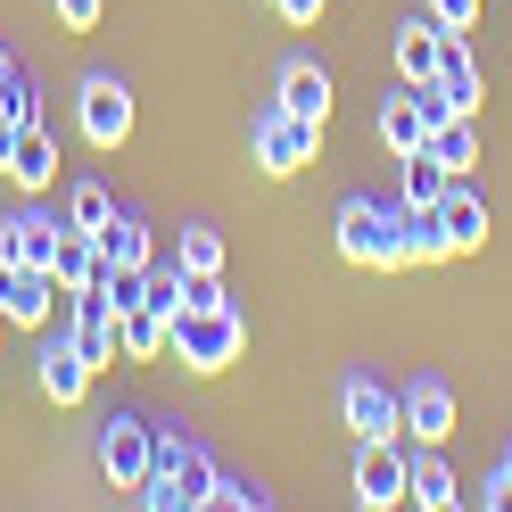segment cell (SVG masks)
I'll return each mask as SVG.
<instances>
[{
    "label": "cell",
    "instance_id": "1",
    "mask_svg": "<svg viewBox=\"0 0 512 512\" xmlns=\"http://www.w3.org/2000/svg\"><path fill=\"white\" fill-rule=\"evenodd\" d=\"M166 356H174L182 372H232V364L248 356V323H240L232 306H182Z\"/></svg>",
    "mask_w": 512,
    "mask_h": 512
},
{
    "label": "cell",
    "instance_id": "2",
    "mask_svg": "<svg viewBox=\"0 0 512 512\" xmlns=\"http://www.w3.org/2000/svg\"><path fill=\"white\" fill-rule=\"evenodd\" d=\"M207 488H215V455H207V446H190V438H166V430H157V463H149V479H141L133 504H149V512H199Z\"/></svg>",
    "mask_w": 512,
    "mask_h": 512
},
{
    "label": "cell",
    "instance_id": "3",
    "mask_svg": "<svg viewBox=\"0 0 512 512\" xmlns=\"http://www.w3.org/2000/svg\"><path fill=\"white\" fill-rule=\"evenodd\" d=\"M339 256L347 265H405V199L397 207H372V199H347L339 207Z\"/></svg>",
    "mask_w": 512,
    "mask_h": 512
},
{
    "label": "cell",
    "instance_id": "4",
    "mask_svg": "<svg viewBox=\"0 0 512 512\" xmlns=\"http://www.w3.org/2000/svg\"><path fill=\"white\" fill-rule=\"evenodd\" d=\"M149 463H157V430L141 422V413H108V422H100V471H108V488L116 496H141Z\"/></svg>",
    "mask_w": 512,
    "mask_h": 512
},
{
    "label": "cell",
    "instance_id": "5",
    "mask_svg": "<svg viewBox=\"0 0 512 512\" xmlns=\"http://www.w3.org/2000/svg\"><path fill=\"white\" fill-rule=\"evenodd\" d=\"M248 149H256V166H265V174H298V166H314V149H323V124H306V116H290V108L273 100L265 116H256Z\"/></svg>",
    "mask_w": 512,
    "mask_h": 512
},
{
    "label": "cell",
    "instance_id": "6",
    "mask_svg": "<svg viewBox=\"0 0 512 512\" xmlns=\"http://www.w3.org/2000/svg\"><path fill=\"white\" fill-rule=\"evenodd\" d=\"M479 58H471V42L463 34H446V50H438V75L422 83V108H430V124L438 116H479Z\"/></svg>",
    "mask_w": 512,
    "mask_h": 512
},
{
    "label": "cell",
    "instance_id": "7",
    "mask_svg": "<svg viewBox=\"0 0 512 512\" xmlns=\"http://www.w3.org/2000/svg\"><path fill=\"white\" fill-rule=\"evenodd\" d=\"M75 116H83V141L91 149H116L124 133H133V91H124L116 75H91L75 91Z\"/></svg>",
    "mask_w": 512,
    "mask_h": 512
},
{
    "label": "cell",
    "instance_id": "8",
    "mask_svg": "<svg viewBox=\"0 0 512 512\" xmlns=\"http://www.w3.org/2000/svg\"><path fill=\"white\" fill-rule=\"evenodd\" d=\"M405 488H413V463L397 455V438H372L356 455V504L364 512H389V504H405Z\"/></svg>",
    "mask_w": 512,
    "mask_h": 512
},
{
    "label": "cell",
    "instance_id": "9",
    "mask_svg": "<svg viewBox=\"0 0 512 512\" xmlns=\"http://www.w3.org/2000/svg\"><path fill=\"white\" fill-rule=\"evenodd\" d=\"M58 298H67V290H58L42 265H0V314H9L17 331H42Z\"/></svg>",
    "mask_w": 512,
    "mask_h": 512
},
{
    "label": "cell",
    "instance_id": "10",
    "mask_svg": "<svg viewBox=\"0 0 512 512\" xmlns=\"http://www.w3.org/2000/svg\"><path fill=\"white\" fill-rule=\"evenodd\" d=\"M67 339L83 347V364H91V372L124 356V347H116V306H108L100 290H75V298H67Z\"/></svg>",
    "mask_w": 512,
    "mask_h": 512
},
{
    "label": "cell",
    "instance_id": "11",
    "mask_svg": "<svg viewBox=\"0 0 512 512\" xmlns=\"http://www.w3.org/2000/svg\"><path fill=\"white\" fill-rule=\"evenodd\" d=\"M339 413H347V430H356L364 446H372V438H405V405L380 389V380H347V389H339Z\"/></svg>",
    "mask_w": 512,
    "mask_h": 512
},
{
    "label": "cell",
    "instance_id": "12",
    "mask_svg": "<svg viewBox=\"0 0 512 512\" xmlns=\"http://www.w3.org/2000/svg\"><path fill=\"white\" fill-rule=\"evenodd\" d=\"M34 364H42V397H50V405H83V389H91V364H83V347L67 339V323H58V331L42 339V356H34Z\"/></svg>",
    "mask_w": 512,
    "mask_h": 512
},
{
    "label": "cell",
    "instance_id": "13",
    "mask_svg": "<svg viewBox=\"0 0 512 512\" xmlns=\"http://www.w3.org/2000/svg\"><path fill=\"white\" fill-rule=\"evenodd\" d=\"M438 232H446V248L455 256H471V248H488V199L455 174L446 182V199H438Z\"/></svg>",
    "mask_w": 512,
    "mask_h": 512
},
{
    "label": "cell",
    "instance_id": "14",
    "mask_svg": "<svg viewBox=\"0 0 512 512\" xmlns=\"http://www.w3.org/2000/svg\"><path fill=\"white\" fill-rule=\"evenodd\" d=\"M397 405H405V438H422V446L455 438V389H446V380H413Z\"/></svg>",
    "mask_w": 512,
    "mask_h": 512
},
{
    "label": "cell",
    "instance_id": "15",
    "mask_svg": "<svg viewBox=\"0 0 512 512\" xmlns=\"http://www.w3.org/2000/svg\"><path fill=\"white\" fill-rule=\"evenodd\" d=\"M58 232H67V223H50V215H9V223H0V265H42L50 273Z\"/></svg>",
    "mask_w": 512,
    "mask_h": 512
},
{
    "label": "cell",
    "instance_id": "16",
    "mask_svg": "<svg viewBox=\"0 0 512 512\" xmlns=\"http://www.w3.org/2000/svg\"><path fill=\"white\" fill-rule=\"evenodd\" d=\"M50 281L58 290H91V281H100V232H83V223H67V232H58V256H50Z\"/></svg>",
    "mask_w": 512,
    "mask_h": 512
},
{
    "label": "cell",
    "instance_id": "17",
    "mask_svg": "<svg viewBox=\"0 0 512 512\" xmlns=\"http://www.w3.org/2000/svg\"><path fill=\"white\" fill-rule=\"evenodd\" d=\"M0 174H9L17 190H50V182H58V141L42 133V116L17 133V149H9V166H0Z\"/></svg>",
    "mask_w": 512,
    "mask_h": 512
},
{
    "label": "cell",
    "instance_id": "18",
    "mask_svg": "<svg viewBox=\"0 0 512 512\" xmlns=\"http://www.w3.org/2000/svg\"><path fill=\"white\" fill-rule=\"evenodd\" d=\"M281 108L306 116V124H331V75L314 67V58H290V67H281Z\"/></svg>",
    "mask_w": 512,
    "mask_h": 512
},
{
    "label": "cell",
    "instance_id": "19",
    "mask_svg": "<svg viewBox=\"0 0 512 512\" xmlns=\"http://www.w3.org/2000/svg\"><path fill=\"white\" fill-rule=\"evenodd\" d=\"M438 50H446V25L438 17H413V25H397V75L422 91L430 75H438Z\"/></svg>",
    "mask_w": 512,
    "mask_h": 512
},
{
    "label": "cell",
    "instance_id": "20",
    "mask_svg": "<svg viewBox=\"0 0 512 512\" xmlns=\"http://www.w3.org/2000/svg\"><path fill=\"white\" fill-rule=\"evenodd\" d=\"M166 339H174V314H157L149 298L116 314V347H124V356H133V364H149V356H166Z\"/></svg>",
    "mask_w": 512,
    "mask_h": 512
},
{
    "label": "cell",
    "instance_id": "21",
    "mask_svg": "<svg viewBox=\"0 0 512 512\" xmlns=\"http://www.w3.org/2000/svg\"><path fill=\"white\" fill-rule=\"evenodd\" d=\"M380 141H389L397 157H413V149H422L430 141V108H422V91H397V100H380Z\"/></svg>",
    "mask_w": 512,
    "mask_h": 512
},
{
    "label": "cell",
    "instance_id": "22",
    "mask_svg": "<svg viewBox=\"0 0 512 512\" xmlns=\"http://www.w3.org/2000/svg\"><path fill=\"white\" fill-rule=\"evenodd\" d=\"M108 265H124V273L149 265V232H141L133 215H108V223H100V273H108Z\"/></svg>",
    "mask_w": 512,
    "mask_h": 512
},
{
    "label": "cell",
    "instance_id": "23",
    "mask_svg": "<svg viewBox=\"0 0 512 512\" xmlns=\"http://www.w3.org/2000/svg\"><path fill=\"white\" fill-rule=\"evenodd\" d=\"M446 182H455V174H446V157H438L430 141L405 157V207H438V199H446Z\"/></svg>",
    "mask_w": 512,
    "mask_h": 512
},
{
    "label": "cell",
    "instance_id": "24",
    "mask_svg": "<svg viewBox=\"0 0 512 512\" xmlns=\"http://www.w3.org/2000/svg\"><path fill=\"white\" fill-rule=\"evenodd\" d=\"M430 149L446 157V174H471V166H479V124H471V116H438V124H430Z\"/></svg>",
    "mask_w": 512,
    "mask_h": 512
},
{
    "label": "cell",
    "instance_id": "25",
    "mask_svg": "<svg viewBox=\"0 0 512 512\" xmlns=\"http://www.w3.org/2000/svg\"><path fill=\"white\" fill-rule=\"evenodd\" d=\"M405 504H422V512H455V504H463V488H455V471H446L438 455H422V463H413Z\"/></svg>",
    "mask_w": 512,
    "mask_h": 512
},
{
    "label": "cell",
    "instance_id": "26",
    "mask_svg": "<svg viewBox=\"0 0 512 512\" xmlns=\"http://www.w3.org/2000/svg\"><path fill=\"white\" fill-rule=\"evenodd\" d=\"M446 232H438V207H405V265H446Z\"/></svg>",
    "mask_w": 512,
    "mask_h": 512
},
{
    "label": "cell",
    "instance_id": "27",
    "mask_svg": "<svg viewBox=\"0 0 512 512\" xmlns=\"http://www.w3.org/2000/svg\"><path fill=\"white\" fill-rule=\"evenodd\" d=\"M0 116H9V124H34V83H25V67L9 58V42H0Z\"/></svg>",
    "mask_w": 512,
    "mask_h": 512
},
{
    "label": "cell",
    "instance_id": "28",
    "mask_svg": "<svg viewBox=\"0 0 512 512\" xmlns=\"http://www.w3.org/2000/svg\"><path fill=\"white\" fill-rule=\"evenodd\" d=\"M108 215H116V199H108L100 182H75V190H67V223H83V232H100Z\"/></svg>",
    "mask_w": 512,
    "mask_h": 512
},
{
    "label": "cell",
    "instance_id": "29",
    "mask_svg": "<svg viewBox=\"0 0 512 512\" xmlns=\"http://www.w3.org/2000/svg\"><path fill=\"white\" fill-rule=\"evenodd\" d=\"M182 265H190V273H223V232L190 223V232H182Z\"/></svg>",
    "mask_w": 512,
    "mask_h": 512
},
{
    "label": "cell",
    "instance_id": "30",
    "mask_svg": "<svg viewBox=\"0 0 512 512\" xmlns=\"http://www.w3.org/2000/svg\"><path fill=\"white\" fill-rule=\"evenodd\" d=\"M207 504H223V512H265L273 496H265V488H248V479H232V471H215V488H207Z\"/></svg>",
    "mask_w": 512,
    "mask_h": 512
},
{
    "label": "cell",
    "instance_id": "31",
    "mask_svg": "<svg viewBox=\"0 0 512 512\" xmlns=\"http://www.w3.org/2000/svg\"><path fill=\"white\" fill-rule=\"evenodd\" d=\"M182 306H232V298H223L215 273H190V265H182Z\"/></svg>",
    "mask_w": 512,
    "mask_h": 512
},
{
    "label": "cell",
    "instance_id": "32",
    "mask_svg": "<svg viewBox=\"0 0 512 512\" xmlns=\"http://www.w3.org/2000/svg\"><path fill=\"white\" fill-rule=\"evenodd\" d=\"M50 9H58V25H67V34H91L108 0H50Z\"/></svg>",
    "mask_w": 512,
    "mask_h": 512
},
{
    "label": "cell",
    "instance_id": "33",
    "mask_svg": "<svg viewBox=\"0 0 512 512\" xmlns=\"http://www.w3.org/2000/svg\"><path fill=\"white\" fill-rule=\"evenodd\" d=\"M430 17L446 25V34H471V25H479V0H430Z\"/></svg>",
    "mask_w": 512,
    "mask_h": 512
},
{
    "label": "cell",
    "instance_id": "34",
    "mask_svg": "<svg viewBox=\"0 0 512 512\" xmlns=\"http://www.w3.org/2000/svg\"><path fill=\"white\" fill-rule=\"evenodd\" d=\"M273 9H281V25H314V17H323V0H273Z\"/></svg>",
    "mask_w": 512,
    "mask_h": 512
},
{
    "label": "cell",
    "instance_id": "35",
    "mask_svg": "<svg viewBox=\"0 0 512 512\" xmlns=\"http://www.w3.org/2000/svg\"><path fill=\"white\" fill-rule=\"evenodd\" d=\"M479 504H496V512H512V455H504V471H496V488L479 496Z\"/></svg>",
    "mask_w": 512,
    "mask_h": 512
},
{
    "label": "cell",
    "instance_id": "36",
    "mask_svg": "<svg viewBox=\"0 0 512 512\" xmlns=\"http://www.w3.org/2000/svg\"><path fill=\"white\" fill-rule=\"evenodd\" d=\"M0 331H9V314H0Z\"/></svg>",
    "mask_w": 512,
    "mask_h": 512
}]
</instances>
